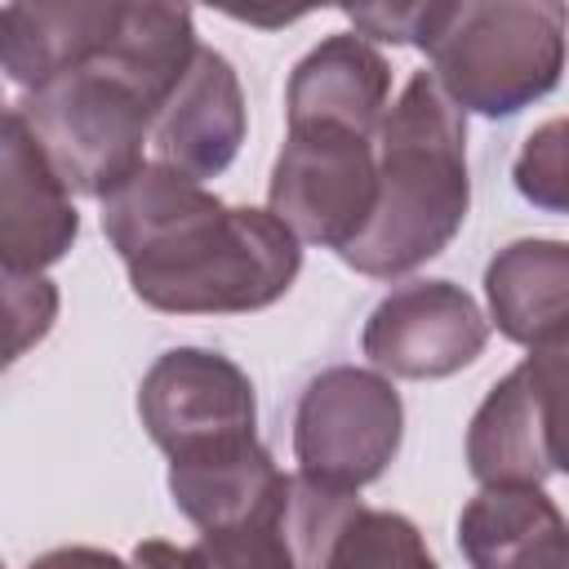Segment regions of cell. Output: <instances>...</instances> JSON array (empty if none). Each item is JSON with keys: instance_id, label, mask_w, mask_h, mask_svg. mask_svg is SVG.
Wrapping results in <instances>:
<instances>
[{"instance_id": "obj_7", "label": "cell", "mask_w": 569, "mask_h": 569, "mask_svg": "<svg viewBox=\"0 0 569 569\" xmlns=\"http://www.w3.org/2000/svg\"><path fill=\"white\" fill-rule=\"evenodd\" d=\"M560 391L565 347L525 356L489 387L467 427V467L480 489L542 485L560 471Z\"/></svg>"}, {"instance_id": "obj_18", "label": "cell", "mask_w": 569, "mask_h": 569, "mask_svg": "<svg viewBox=\"0 0 569 569\" xmlns=\"http://www.w3.org/2000/svg\"><path fill=\"white\" fill-rule=\"evenodd\" d=\"M191 551H196L200 569H298L289 538H284V498H280V507H271L244 525L204 529Z\"/></svg>"}, {"instance_id": "obj_14", "label": "cell", "mask_w": 569, "mask_h": 569, "mask_svg": "<svg viewBox=\"0 0 569 569\" xmlns=\"http://www.w3.org/2000/svg\"><path fill=\"white\" fill-rule=\"evenodd\" d=\"M289 476L262 449L258 436L218 440L191 453L169 458V493L173 507L204 533L244 525L271 507H280Z\"/></svg>"}, {"instance_id": "obj_22", "label": "cell", "mask_w": 569, "mask_h": 569, "mask_svg": "<svg viewBox=\"0 0 569 569\" xmlns=\"http://www.w3.org/2000/svg\"><path fill=\"white\" fill-rule=\"evenodd\" d=\"M133 565L138 569H200L196 551L191 547H173L164 538H147L133 547Z\"/></svg>"}, {"instance_id": "obj_5", "label": "cell", "mask_w": 569, "mask_h": 569, "mask_svg": "<svg viewBox=\"0 0 569 569\" xmlns=\"http://www.w3.org/2000/svg\"><path fill=\"white\" fill-rule=\"evenodd\" d=\"M405 405L387 373L333 365L316 373L293 413L298 476L360 493L400 453Z\"/></svg>"}, {"instance_id": "obj_17", "label": "cell", "mask_w": 569, "mask_h": 569, "mask_svg": "<svg viewBox=\"0 0 569 569\" xmlns=\"http://www.w3.org/2000/svg\"><path fill=\"white\" fill-rule=\"evenodd\" d=\"M325 569H440V565L409 516L360 502L338 529Z\"/></svg>"}, {"instance_id": "obj_2", "label": "cell", "mask_w": 569, "mask_h": 569, "mask_svg": "<svg viewBox=\"0 0 569 569\" xmlns=\"http://www.w3.org/2000/svg\"><path fill=\"white\" fill-rule=\"evenodd\" d=\"M378 200L365 231L338 253L373 280H400L449 249L471 209L467 116L431 71H413L373 133Z\"/></svg>"}, {"instance_id": "obj_13", "label": "cell", "mask_w": 569, "mask_h": 569, "mask_svg": "<svg viewBox=\"0 0 569 569\" xmlns=\"http://www.w3.org/2000/svg\"><path fill=\"white\" fill-rule=\"evenodd\" d=\"M387 98H391V62L356 31H342L298 58L284 89V111H289V129L329 124L373 138L387 116Z\"/></svg>"}, {"instance_id": "obj_23", "label": "cell", "mask_w": 569, "mask_h": 569, "mask_svg": "<svg viewBox=\"0 0 569 569\" xmlns=\"http://www.w3.org/2000/svg\"><path fill=\"white\" fill-rule=\"evenodd\" d=\"M0 569H4V560H0Z\"/></svg>"}, {"instance_id": "obj_21", "label": "cell", "mask_w": 569, "mask_h": 569, "mask_svg": "<svg viewBox=\"0 0 569 569\" xmlns=\"http://www.w3.org/2000/svg\"><path fill=\"white\" fill-rule=\"evenodd\" d=\"M27 569H138V565L120 560L116 551H102V547H53V551L36 556Z\"/></svg>"}, {"instance_id": "obj_16", "label": "cell", "mask_w": 569, "mask_h": 569, "mask_svg": "<svg viewBox=\"0 0 569 569\" xmlns=\"http://www.w3.org/2000/svg\"><path fill=\"white\" fill-rule=\"evenodd\" d=\"M471 569H569V529L542 485L480 489L458 516Z\"/></svg>"}, {"instance_id": "obj_20", "label": "cell", "mask_w": 569, "mask_h": 569, "mask_svg": "<svg viewBox=\"0 0 569 569\" xmlns=\"http://www.w3.org/2000/svg\"><path fill=\"white\" fill-rule=\"evenodd\" d=\"M516 187L525 200L565 213L569 204V164H565V120H547L542 129H533L516 156Z\"/></svg>"}, {"instance_id": "obj_3", "label": "cell", "mask_w": 569, "mask_h": 569, "mask_svg": "<svg viewBox=\"0 0 569 569\" xmlns=\"http://www.w3.org/2000/svg\"><path fill=\"white\" fill-rule=\"evenodd\" d=\"M413 44L431 80L467 116H516L547 98L565 71L560 0H427Z\"/></svg>"}, {"instance_id": "obj_19", "label": "cell", "mask_w": 569, "mask_h": 569, "mask_svg": "<svg viewBox=\"0 0 569 569\" xmlns=\"http://www.w3.org/2000/svg\"><path fill=\"white\" fill-rule=\"evenodd\" d=\"M62 293L49 276H4L0 271V373L18 365L36 342L49 338Z\"/></svg>"}, {"instance_id": "obj_10", "label": "cell", "mask_w": 569, "mask_h": 569, "mask_svg": "<svg viewBox=\"0 0 569 569\" xmlns=\"http://www.w3.org/2000/svg\"><path fill=\"white\" fill-rule=\"evenodd\" d=\"M244 129H249V111L236 67L218 49L200 44L173 93L151 116V133H147V147L156 151L151 164H164L204 187L236 160Z\"/></svg>"}, {"instance_id": "obj_11", "label": "cell", "mask_w": 569, "mask_h": 569, "mask_svg": "<svg viewBox=\"0 0 569 569\" xmlns=\"http://www.w3.org/2000/svg\"><path fill=\"white\" fill-rule=\"evenodd\" d=\"M76 236V200L27 124H0V271L44 276V267L71 253Z\"/></svg>"}, {"instance_id": "obj_8", "label": "cell", "mask_w": 569, "mask_h": 569, "mask_svg": "<svg viewBox=\"0 0 569 569\" xmlns=\"http://www.w3.org/2000/svg\"><path fill=\"white\" fill-rule=\"evenodd\" d=\"M489 320L480 302L453 280L396 284L365 320L360 351L391 378H449L480 360Z\"/></svg>"}, {"instance_id": "obj_15", "label": "cell", "mask_w": 569, "mask_h": 569, "mask_svg": "<svg viewBox=\"0 0 569 569\" xmlns=\"http://www.w3.org/2000/svg\"><path fill=\"white\" fill-rule=\"evenodd\" d=\"M485 298L502 338L529 351H560L569 342V244L511 240L485 267Z\"/></svg>"}, {"instance_id": "obj_1", "label": "cell", "mask_w": 569, "mask_h": 569, "mask_svg": "<svg viewBox=\"0 0 569 569\" xmlns=\"http://www.w3.org/2000/svg\"><path fill=\"white\" fill-rule=\"evenodd\" d=\"M102 231L129 289L169 316L262 311L302 271V244L267 209L222 204L164 164H142L102 196Z\"/></svg>"}, {"instance_id": "obj_4", "label": "cell", "mask_w": 569, "mask_h": 569, "mask_svg": "<svg viewBox=\"0 0 569 569\" xmlns=\"http://www.w3.org/2000/svg\"><path fill=\"white\" fill-rule=\"evenodd\" d=\"M120 4V0H116ZM116 22V18H111ZM111 31V27H107ZM156 107L133 89L98 49L67 67L31 107L27 133L44 151L58 182L76 196H111L133 169H142Z\"/></svg>"}, {"instance_id": "obj_9", "label": "cell", "mask_w": 569, "mask_h": 569, "mask_svg": "<svg viewBox=\"0 0 569 569\" xmlns=\"http://www.w3.org/2000/svg\"><path fill=\"white\" fill-rule=\"evenodd\" d=\"M138 418L169 458L218 440L258 436V400L249 373L204 347H173L156 356L138 387Z\"/></svg>"}, {"instance_id": "obj_12", "label": "cell", "mask_w": 569, "mask_h": 569, "mask_svg": "<svg viewBox=\"0 0 569 569\" xmlns=\"http://www.w3.org/2000/svg\"><path fill=\"white\" fill-rule=\"evenodd\" d=\"M116 18L107 4H4L0 9V124H27L40 93L84 62Z\"/></svg>"}, {"instance_id": "obj_6", "label": "cell", "mask_w": 569, "mask_h": 569, "mask_svg": "<svg viewBox=\"0 0 569 569\" xmlns=\"http://www.w3.org/2000/svg\"><path fill=\"white\" fill-rule=\"evenodd\" d=\"M373 200H378L373 138L329 124L289 129L271 169L267 213L298 244H325L342 253L365 231Z\"/></svg>"}]
</instances>
